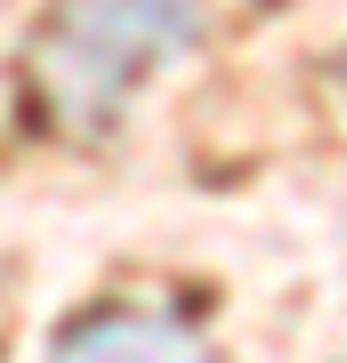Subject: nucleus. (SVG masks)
Here are the masks:
<instances>
[{"label":"nucleus","instance_id":"obj_1","mask_svg":"<svg viewBox=\"0 0 347 363\" xmlns=\"http://www.w3.org/2000/svg\"><path fill=\"white\" fill-rule=\"evenodd\" d=\"M202 0H49L33 33V97L57 130L97 138L154 81V65L194 40Z\"/></svg>","mask_w":347,"mask_h":363},{"label":"nucleus","instance_id":"obj_2","mask_svg":"<svg viewBox=\"0 0 347 363\" xmlns=\"http://www.w3.org/2000/svg\"><path fill=\"white\" fill-rule=\"evenodd\" d=\"M49 363H219V355L154 307H105V315L65 331Z\"/></svg>","mask_w":347,"mask_h":363},{"label":"nucleus","instance_id":"obj_3","mask_svg":"<svg viewBox=\"0 0 347 363\" xmlns=\"http://www.w3.org/2000/svg\"><path fill=\"white\" fill-rule=\"evenodd\" d=\"M0 323H9V298H0ZM0 339H9V331H0Z\"/></svg>","mask_w":347,"mask_h":363}]
</instances>
